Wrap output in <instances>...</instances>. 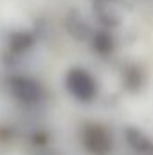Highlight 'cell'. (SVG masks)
Masks as SVG:
<instances>
[{
    "label": "cell",
    "instance_id": "1",
    "mask_svg": "<svg viewBox=\"0 0 153 155\" xmlns=\"http://www.w3.org/2000/svg\"><path fill=\"white\" fill-rule=\"evenodd\" d=\"M7 96L22 108H40L49 99V88L40 78L13 71L4 79Z\"/></svg>",
    "mask_w": 153,
    "mask_h": 155
},
{
    "label": "cell",
    "instance_id": "2",
    "mask_svg": "<svg viewBox=\"0 0 153 155\" xmlns=\"http://www.w3.org/2000/svg\"><path fill=\"white\" fill-rule=\"evenodd\" d=\"M76 137L85 155H114L117 146L112 126L101 119H83L77 124Z\"/></svg>",
    "mask_w": 153,
    "mask_h": 155
},
{
    "label": "cell",
    "instance_id": "3",
    "mask_svg": "<svg viewBox=\"0 0 153 155\" xmlns=\"http://www.w3.org/2000/svg\"><path fill=\"white\" fill-rule=\"evenodd\" d=\"M63 88L79 105H94L101 96V83L97 76L83 65H72L65 71Z\"/></svg>",
    "mask_w": 153,
    "mask_h": 155
},
{
    "label": "cell",
    "instance_id": "4",
    "mask_svg": "<svg viewBox=\"0 0 153 155\" xmlns=\"http://www.w3.org/2000/svg\"><path fill=\"white\" fill-rule=\"evenodd\" d=\"M38 29H27V27L11 29L4 38V49H2L4 63L7 67H16L27 54L34 51V47L38 45Z\"/></svg>",
    "mask_w": 153,
    "mask_h": 155
},
{
    "label": "cell",
    "instance_id": "5",
    "mask_svg": "<svg viewBox=\"0 0 153 155\" xmlns=\"http://www.w3.org/2000/svg\"><path fill=\"white\" fill-rule=\"evenodd\" d=\"M90 4L97 25L114 31L124 24L130 13V4L126 0H90Z\"/></svg>",
    "mask_w": 153,
    "mask_h": 155
},
{
    "label": "cell",
    "instance_id": "6",
    "mask_svg": "<svg viewBox=\"0 0 153 155\" xmlns=\"http://www.w3.org/2000/svg\"><path fill=\"white\" fill-rule=\"evenodd\" d=\"M119 83L126 94L137 96L148 85V72L139 61H124L119 67Z\"/></svg>",
    "mask_w": 153,
    "mask_h": 155
},
{
    "label": "cell",
    "instance_id": "7",
    "mask_svg": "<svg viewBox=\"0 0 153 155\" xmlns=\"http://www.w3.org/2000/svg\"><path fill=\"white\" fill-rule=\"evenodd\" d=\"M122 141L132 155H153V137L139 124H124Z\"/></svg>",
    "mask_w": 153,
    "mask_h": 155
},
{
    "label": "cell",
    "instance_id": "8",
    "mask_svg": "<svg viewBox=\"0 0 153 155\" xmlns=\"http://www.w3.org/2000/svg\"><path fill=\"white\" fill-rule=\"evenodd\" d=\"M63 24H65V31L69 33V36L72 40H76V41H79V43H88V40H90L94 29H96L90 24V20L76 7L67 11Z\"/></svg>",
    "mask_w": 153,
    "mask_h": 155
},
{
    "label": "cell",
    "instance_id": "9",
    "mask_svg": "<svg viewBox=\"0 0 153 155\" xmlns=\"http://www.w3.org/2000/svg\"><path fill=\"white\" fill-rule=\"evenodd\" d=\"M90 51L97 56V58H112L119 47V40L114 29H106V27H96L92 36L88 40Z\"/></svg>",
    "mask_w": 153,
    "mask_h": 155
},
{
    "label": "cell",
    "instance_id": "10",
    "mask_svg": "<svg viewBox=\"0 0 153 155\" xmlns=\"http://www.w3.org/2000/svg\"><path fill=\"white\" fill-rule=\"evenodd\" d=\"M29 146L38 152V150H45V148H50V139H52V134L45 128V126H33L27 135H25Z\"/></svg>",
    "mask_w": 153,
    "mask_h": 155
},
{
    "label": "cell",
    "instance_id": "11",
    "mask_svg": "<svg viewBox=\"0 0 153 155\" xmlns=\"http://www.w3.org/2000/svg\"><path fill=\"white\" fill-rule=\"evenodd\" d=\"M18 139V128L11 123L0 124V144H13Z\"/></svg>",
    "mask_w": 153,
    "mask_h": 155
},
{
    "label": "cell",
    "instance_id": "12",
    "mask_svg": "<svg viewBox=\"0 0 153 155\" xmlns=\"http://www.w3.org/2000/svg\"><path fill=\"white\" fill-rule=\"evenodd\" d=\"M34 155H67V153H63V152H60V150H54V148H45V150L34 152Z\"/></svg>",
    "mask_w": 153,
    "mask_h": 155
}]
</instances>
